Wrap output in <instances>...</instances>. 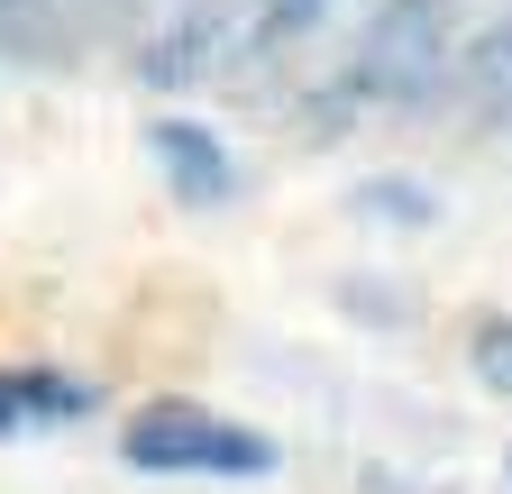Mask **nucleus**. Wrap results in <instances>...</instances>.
I'll use <instances>...</instances> for the list:
<instances>
[{
	"mask_svg": "<svg viewBox=\"0 0 512 494\" xmlns=\"http://www.w3.org/2000/svg\"><path fill=\"white\" fill-rule=\"evenodd\" d=\"M467 46H476V0H375L348 55V92L366 110H421L448 83V65H467Z\"/></svg>",
	"mask_w": 512,
	"mask_h": 494,
	"instance_id": "obj_1",
	"label": "nucleus"
},
{
	"mask_svg": "<svg viewBox=\"0 0 512 494\" xmlns=\"http://www.w3.org/2000/svg\"><path fill=\"white\" fill-rule=\"evenodd\" d=\"M119 458L147 467V476H275V440L266 430H247V421H229L211 403H183V394L128 412Z\"/></svg>",
	"mask_w": 512,
	"mask_h": 494,
	"instance_id": "obj_2",
	"label": "nucleus"
},
{
	"mask_svg": "<svg viewBox=\"0 0 512 494\" xmlns=\"http://www.w3.org/2000/svg\"><path fill=\"white\" fill-rule=\"evenodd\" d=\"M238 28L247 37L266 28V0H183V10L138 46V74L147 83H192V74H211L220 55L238 46Z\"/></svg>",
	"mask_w": 512,
	"mask_h": 494,
	"instance_id": "obj_3",
	"label": "nucleus"
},
{
	"mask_svg": "<svg viewBox=\"0 0 512 494\" xmlns=\"http://www.w3.org/2000/svg\"><path fill=\"white\" fill-rule=\"evenodd\" d=\"M147 0H0V55L28 65H64V55L101 46L110 28H128Z\"/></svg>",
	"mask_w": 512,
	"mask_h": 494,
	"instance_id": "obj_4",
	"label": "nucleus"
},
{
	"mask_svg": "<svg viewBox=\"0 0 512 494\" xmlns=\"http://www.w3.org/2000/svg\"><path fill=\"white\" fill-rule=\"evenodd\" d=\"M147 156L165 165V183H174V193H183V202H202V211L238 193V165H229V147L202 129V119H183V110L147 119Z\"/></svg>",
	"mask_w": 512,
	"mask_h": 494,
	"instance_id": "obj_5",
	"label": "nucleus"
},
{
	"mask_svg": "<svg viewBox=\"0 0 512 494\" xmlns=\"http://www.w3.org/2000/svg\"><path fill=\"white\" fill-rule=\"evenodd\" d=\"M92 385L83 376H55V366H0V440L19 430H55V421H92Z\"/></svg>",
	"mask_w": 512,
	"mask_h": 494,
	"instance_id": "obj_6",
	"label": "nucleus"
},
{
	"mask_svg": "<svg viewBox=\"0 0 512 494\" xmlns=\"http://www.w3.org/2000/svg\"><path fill=\"white\" fill-rule=\"evenodd\" d=\"M467 110L476 119H503L512 110V10L494 19V28H476V46H467Z\"/></svg>",
	"mask_w": 512,
	"mask_h": 494,
	"instance_id": "obj_7",
	"label": "nucleus"
},
{
	"mask_svg": "<svg viewBox=\"0 0 512 494\" xmlns=\"http://www.w3.org/2000/svg\"><path fill=\"white\" fill-rule=\"evenodd\" d=\"M467 366H476V385H485V394L512 403V312H485V321L467 330Z\"/></svg>",
	"mask_w": 512,
	"mask_h": 494,
	"instance_id": "obj_8",
	"label": "nucleus"
},
{
	"mask_svg": "<svg viewBox=\"0 0 512 494\" xmlns=\"http://www.w3.org/2000/svg\"><path fill=\"white\" fill-rule=\"evenodd\" d=\"M348 202H357L366 220H430V211H439V202L421 193V183H394V174H384V183H357Z\"/></svg>",
	"mask_w": 512,
	"mask_h": 494,
	"instance_id": "obj_9",
	"label": "nucleus"
},
{
	"mask_svg": "<svg viewBox=\"0 0 512 494\" xmlns=\"http://www.w3.org/2000/svg\"><path fill=\"white\" fill-rule=\"evenodd\" d=\"M320 10H330V0H266V28H256V37H302Z\"/></svg>",
	"mask_w": 512,
	"mask_h": 494,
	"instance_id": "obj_10",
	"label": "nucleus"
}]
</instances>
